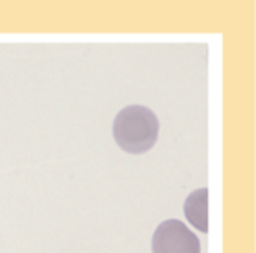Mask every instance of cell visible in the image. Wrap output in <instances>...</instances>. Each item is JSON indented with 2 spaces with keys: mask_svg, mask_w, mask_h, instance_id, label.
<instances>
[{
  "mask_svg": "<svg viewBox=\"0 0 256 253\" xmlns=\"http://www.w3.org/2000/svg\"><path fill=\"white\" fill-rule=\"evenodd\" d=\"M160 122L156 114L144 105H129L116 114L113 137L128 154H145L156 144Z\"/></svg>",
  "mask_w": 256,
  "mask_h": 253,
  "instance_id": "cell-1",
  "label": "cell"
},
{
  "mask_svg": "<svg viewBox=\"0 0 256 253\" xmlns=\"http://www.w3.org/2000/svg\"><path fill=\"white\" fill-rule=\"evenodd\" d=\"M200 240L184 222L166 220L152 237V253H200Z\"/></svg>",
  "mask_w": 256,
  "mask_h": 253,
  "instance_id": "cell-2",
  "label": "cell"
},
{
  "mask_svg": "<svg viewBox=\"0 0 256 253\" xmlns=\"http://www.w3.org/2000/svg\"><path fill=\"white\" fill-rule=\"evenodd\" d=\"M184 213L188 222L200 232H208V189H196L190 192L184 204Z\"/></svg>",
  "mask_w": 256,
  "mask_h": 253,
  "instance_id": "cell-3",
  "label": "cell"
}]
</instances>
